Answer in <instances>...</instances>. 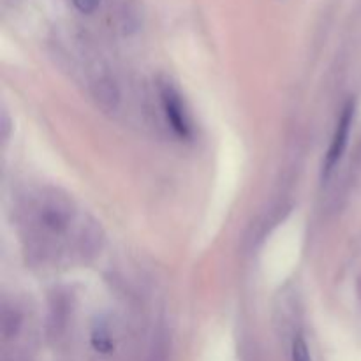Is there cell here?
I'll return each mask as SVG.
<instances>
[{
  "instance_id": "6da1fadb",
  "label": "cell",
  "mask_w": 361,
  "mask_h": 361,
  "mask_svg": "<svg viewBox=\"0 0 361 361\" xmlns=\"http://www.w3.org/2000/svg\"><path fill=\"white\" fill-rule=\"evenodd\" d=\"M161 102L171 129L183 140L192 136V122H190L189 111H187L182 97L173 85H161Z\"/></svg>"
},
{
  "instance_id": "7a4b0ae2",
  "label": "cell",
  "mask_w": 361,
  "mask_h": 361,
  "mask_svg": "<svg viewBox=\"0 0 361 361\" xmlns=\"http://www.w3.org/2000/svg\"><path fill=\"white\" fill-rule=\"evenodd\" d=\"M353 118H355V102H348V106L344 108V111H342L341 115V120H338L337 123L334 140H331L330 148H328L326 159H324V168H323L324 176L331 175L335 166L338 164V161H341L342 155H344L345 147H348L349 133H351Z\"/></svg>"
},
{
  "instance_id": "3957f363",
  "label": "cell",
  "mask_w": 361,
  "mask_h": 361,
  "mask_svg": "<svg viewBox=\"0 0 361 361\" xmlns=\"http://www.w3.org/2000/svg\"><path fill=\"white\" fill-rule=\"evenodd\" d=\"M118 90H116L115 85L109 80H101L97 81V87H95V99L101 102L104 108H115L116 102H118Z\"/></svg>"
},
{
  "instance_id": "277c9868",
  "label": "cell",
  "mask_w": 361,
  "mask_h": 361,
  "mask_svg": "<svg viewBox=\"0 0 361 361\" xmlns=\"http://www.w3.org/2000/svg\"><path fill=\"white\" fill-rule=\"evenodd\" d=\"M92 345H94V349L97 353H102V355H106V353H109L113 349V341L111 337H109V331L106 326H95L94 331H92Z\"/></svg>"
},
{
  "instance_id": "5b68a950",
  "label": "cell",
  "mask_w": 361,
  "mask_h": 361,
  "mask_svg": "<svg viewBox=\"0 0 361 361\" xmlns=\"http://www.w3.org/2000/svg\"><path fill=\"white\" fill-rule=\"evenodd\" d=\"M291 360L293 361H312V358H310L309 345H307L305 338L303 337H296L295 342H293Z\"/></svg>"
},
{
  "instance_id": "8992f818",
  "label": "cell",
  "mask_w": 361,
  "mask_h": 361,
  "mask_svg": "<svg viewBox=\"0 0 361 361\" xmlns=\"http://www.w3.org/2000/svg\"><path fill=\"white\" fill-rule=\"evenodd\" d=\"M73 2H74V6L81 11V13L90 14L97 9V6L101 0H73Z\"/></svg>"
},
{
  "instance_id": "52a82bcc",
  "label": "cell",
  "mask_w": 361,
  "mask_h": 361,
  "mask_svg": "<svg viewBox=\"0 0 361 361\" xmlns=\"http://www.w3.org/2000/svg\"><path fill=\"white\" fill-rule=\"evenodd\" d=\"M9 116H7V113L4 111L2 113V137L4 140H6L7 136H9V129H11V126H9Z\"/></svg>"
}]
</instances>
